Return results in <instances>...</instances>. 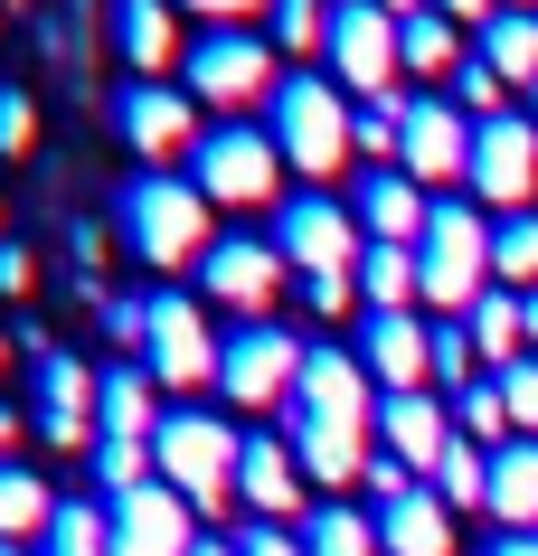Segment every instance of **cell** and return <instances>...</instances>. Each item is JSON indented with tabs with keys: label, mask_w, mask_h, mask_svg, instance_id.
Here are the masks:
<instances>
[{
	"label": "cell",
	"mask_w": 538,
	"mask_h": 556,
	"mask_svg": "<svg viewBox=\"0 0 538 556\" xmlns=\"http://www.w3.org/2000/svg\"><path fill=\"white\" fill-rule=\"evenodd\" d=\"M284 443L302 453V481H322V491H350L368 453H378V378L359 368V350H312L302 358V387L293 406H284Z\"/></svg>",
	"instance_id": "1"
},
{
	"label": "cell",
	"mask_w": 538,
	"mask_h": 556,
	"mask_svg": "<svg viewBox=\"0 0 538 556\" xmlns=\"http://www.w3.org/2000/svg\"><path fill=\"white\" fill-rule=\"evenodd\" d=\"M209 217H217L209 189L179 179V170H142V179H123V199H114V236L151 264V274H179V264L209 255V245H217Z\"/></svg>",
	"instance_id": "2"
},
{
	"label": "cell",
	"mask_w": 538,
	"mask_h": 556,
	"mask_svg": "<svg viewBox=\"0 0 538 556\" xmlns=\"http://www.w3.org/2000/svg\"><path fill=\"white\" fill-rule=\"evenodd\" d=\"M265 132H274V151H284V170H302V179H330V170L359 161V104L330 86L322 66H293V76L274 86Z\"/></svg>",
	"instance_id": "3"
},
{
	"label": "cell",
	"mask_w": 538,
	"mask_h": 556,
	"mask_svg": "<svg viewBox=\"0 0 538 556\" xmlns=\"http://www.w3.org/2000/svg\"><path fill=\"white\" fill-rule=\"evenodd\" d=\"M151 463H161V481H171L189 509H227V500H237V471H246V434L227 415H209V406H179V415H161Z\"/></svg>",
	"instance_id": "4"
},
{
	"label": "cell",
	"mask_w": 538,
	"mask_h": 556,
	"mask_svg": "<svg viewBox=\"0 0 538 556\" xmlns=\"http://www.w3.org/2000/svg\"><path fill=\"white\" fill-rule=\"evenodd\" d=\"M416 274H425V302L435 321H473V302L491 293V217L463 199H435V227L416 245Z\"/></svg>",
	"instance_id": "5"
},
{
	"label": "cell",
	"mask_w": 538,
	"mask_h": 556,
	"mask_svg": "<svg viewBox=\"0 0 538 556\" xmlns=\"http://www.w3.org/2000/svg\"><path fill=\"white\" fill-rule=\"evenodd\" d=\"M322 76L350 104H378V94H406V20H388L378 0H340L330 10V48Z\"/></svg>",
	"instance_id": "6"
},
{
	"label": "cell",
	"mask_w": 538,
	"mask_h": 556,
	"mask_svg": "<svg viewBox=\"0 0 538 556\" xmlns=\"http://www.w3.org/2000/svg\"><path fill=\"white\" fill-rule=\"evenodd\" d=\"M179 86L199 94L217 123H237L246 104H274L284 66H274V38H255V29H199L189 58H179Z\"/></svg>",
	"instance_id": "7"
},
{
	"label": "cell",
	"mask_w": 538,
	"mask_h": 556,
	"mask_svg": "<svg viewBox=\"0 0 538 556\" xmlns=\"http://www.w3.org/2000/svg\"><path fill=\"white\" fill-rule=\"evenodd\" d=\"M189 179L209 189V207H274L284 199V151L265 123H209L189 151Z\"/></svg>",
	"instance_id": "8"
},
{
	"label": "cell",
	"mask_w": 538,
	"mask_h": 556,
	"mask_svg": "<svg viewBox=\"0 0 538 556\" xmlns=\"http://www.w3.org/2000/svg\"><path fill=\"white\" fill-rule=\"evenodd\" d=\"M302 358H312V340H293L284 321H237L227 330V358H217V396L227 406H293L302 387Z\"/></svg>",
	"instance_id": "9"
},
{
	"label": "cell",
	"mask_w": 538,
	"mask_h": 556,
	"mask_svg": "<svg viewBox=\"0 0 538 556\" xmlns=\"http://www.w3.org/2000/svg\"><path fill=\"white\" fill-rule=\"evenodd\" d=\"M217 358H227V340H209V302L179 293V283H161L151 293V340H142V368L151 387H217Z\"/></svg>",
	"instance_id": "10"
},
{
	"label": "cell",
	"mask_w": 538,
	"mask_h": 556,
	"mask_svg": "<svg viewBox=\"0 0 538 556\" xmlns=\"http://www.w3.org/2000/svg\"><path fill=\"white\" fill-rule=\"evenodd\" d=\"M274 255L293 264V274H359L368 236H359L350 199H330V189H293V199L274 207Z\"/></svg>",
	"instance_id": "11"
},
{
	"label": "cell",
	"mask_w": 538,
	"mask_h": 556,
	"mask_svg": "<svg viewBox=\"0 0 538 556\" xmlns=\"http://www.w3.org/2000/svg\"><path fill=\"white\" fill-rule=\"evenodd\" d=\"M114 132H123V151H133V161L171 170V161H189V151H199L209 114H199V94H189V86H142V76H123Z\"/></svg>",
	"instance_id": "12"
},
{
	"label": "cell",
	"mask_w": 538,
	"mask_h": 556,
	"mask_svg": "<svg viewBox=\"0 0 538 556\" xmlns=\"http://www.w3.org/2000/svg\"><path fill=\"white\" fill-rule=\"evenodd\" d=\"M463 189H473V207H501V217H529L538 207V123L520 104L473 132V179Z\"/></svg>",
	"instance_id": "13"
},
{
	"label": "cell",
	"mask_w": 538,
	"mask_h": 556,
	"mask_svg": "<svg viewBox=\"0 0 538 556\" xmlns=\"http://www.w3.org/2000/svg\"><path fill=\"white\" fill-rule=\"evenodd\" d=\"M274 293H284V255L274 236H217L199 255V302L237 312V321H274Z\"/></svg>",
	"instance_id": "14"
},
{
	"label": "cell",
	"mask_w": 538,
	"mask_h": 556,
	"mask_svg": "<svg viewBox=\"0 0 538 556\" xmlns=\"http://www.w3.org/2000/svg\"><path fill=\"white\" fill-rule=\"evenodd\" d=\"M473 132L481 123L453 104V94H416V114H406V151H397V170L416 179V189H453V179H473Z\"/></svg>",
	"instance_id": "15"
},
{
	"label": "cell",
	"mask_w": 538,
	"mask_h": 556,
	"mask_svg": "<svg viewBox=\"0 0 538 556\" xmlns=\"http://www.w3.org/2000/svg\"><path fill=\"white\" fill-rule=\"evenodd\" d=\"M199 509L171 491V481H142V491L104 500V528H114V556H199Z\"/></svg>",
	"instance_id": "16"
},
{
	"label": "cell",
	"mask_w": 538,
	"mask_h": 556,
	"mask_svg": "<svg viewBox=\"0 0 538 556\" xmlns=\"http://www.w3.org/2000/svg\"><path fill=\"white\" fill-rule=\"evenodd\" d=\"M359 368L378 378V396H425L435 387V321H416V312H368L359 321Z\"/></svg>",
	"instance_id": "17"
},
{
	"label": "cell",
	"mask_w": 538,
	"mask_h": 556,
	"mask_svg": "<svg viewBox=\"0 0 538 556\" xmlns=\"http://www.w3.org/2000/svg\"><path fill=\"white\" fill-rule=\"evenodd\" d=\"M463 443V425H453V396H378V453H397V463L416 471V481H435L445 471V453Z\"/></svg>",
	"instance_id": "18"
},
{
	"label": "cell",
	"mask_w": 538,
	"mask_h": 556,
	"mask_svg": "<svg viewBox=\"0 0 538 556\" xmlns=\"http://www.w3.org/2000/svg\"><path fill=\"white\" fill-rule=\"evenodd\" d=\"M95 415H104V378L86 358H38V434L58 453H95Z\"/></svg>",
	"instance_id": "19"
},
{
	"label": "cell",
	"mask_w": 538,
	"mask_h": 556,
	"mask_svg": "<svg viewBox=\"0 0 538 556\" xmlns=\"http://www.w3.org/2000/svg\"><path fill=\"white\" fill-rule=\"evenodd\" d=\"M104 38L142 86H171V66L189 58L179 48V0H104Z\"/></svg>",
	"instance_id": "20"
},
{
	"label": "cell",
	"mask_w": 538,
	"mask_h": 556,
	"mask_svg": "<svg viewBox=\"0 0 538 556\" xmlns=\"http://www.w3.org/2000/svg\"><path fill=\"white\" fill-rule=\"evenodd\" d=\"M312 481H302V453L284 434H246V471H237V509H255V519H274V528H293V519H312Z\"/></svg>",
	"instance_id": "21"
},
{
	"label": "cell",
	"mask_w": 538,
	"mask_h": 556,
	"mask_svg": "<svg viewBox=\"0 0 538 556\" xmlns=\"http://www.w3.org/2000/svg\"><path fill=\"white\" fill-rule=\"evenodd\" d=\"M350 217H359L368 245H425V227H435V189H416L406 170H359Z\"/></svg>",
	"instance_id": "22"
},
{
	"label": "cell",
	"mask_w": 538,
	"mask_h": 556,
	"mask_svg": "<svg viewBox=\"0 0 538 556\" xmlns=\"http://www.w3.org/2000/svg\"><path fill=\"white\" fill-rule=\"evenodd\" d=\"M95 443H161V406H151V368H104V415H95Z\"/></svg>",
	"instance_id": "23"
},
{
	"label": "cell",
	"mask_w": 538,
	"mask_h": 556,
	"mask_svg": "<svg viewBox=\"0 0 538 556\" xmlns=\"http://www.w3.org/2000/svg\"><path fill=\"white\" fill-rule=\"evenodd\" d=\"M491 519H501V538H538V443L491 453Z\"/></svg>",
	"instance_id": "24"
},
{
	"label": "cell",
	"mask_w": 538,
	"mask_h": 556,
	"mask_svg": "<svg viewBox=\"0 0 538 556\" xmlns=\"http://www.w3.org/2000/svg\"><path fill=\"white\" fill-rule=\"evenodd\" d=\"M463 66H473V38H463L445 10L425 0L416 20H406V76H416V86H453Z\"/></svg>",
	"instance_id": "25"
},
{
	"label": "cell",
	"mask_w": 538,
	"mask_h": 556,
	"mask_svg": "<svg viewBox=\"0 0 538 556\" xmlns=\"http://www.w3.org/2000/svg\"><path fill=\"white\" fill-rule=\"evenodd\" d=\"M473 58L491 66L510 94H529V86H538V10H501V20L473 38Z\"/></svg>",
	"instance_id": "26"
},
{
	"label": "cell",
	"mask_w": 538,
	"mask_h": 556,
	"mask_svg": "<svg viewBox=\"0 0 538 556\" xmlns=\"http://www.w3.org/2000/svg\"><path fill=\"white\" fill-rule=\"evenodd\" d=\"M58 509H66V500L48 491L29 463H0V547H38Z\"/></svg>",
	"instance_id": "27"
},
{
	"label": "cell",
	"mask_w": 538,
	"mask_h": 556,
	"mask_svg": "<svg viewBox=\"0 0 538 556\" xmlns=\"http://www.w3.org/2000/svg\"><path fill=\"white\" fill-rule=\"evenodd\" d=\"M378 547L388 556H453V509L435 491L397 500V509H378Z\"/></svg>",
	"instance_id": "28"
},
{
	"label": "cell",
	"mask_w": 538,
	"mask_h": 556,
	"mask_svg": "<svg viewBox=\"0 0 538 556\" xmlns=\"http://www.w3.org/2000/svg\"><path fill=\"white\" fill-rule=\"evenodd\" d=\"M463 330H473V350H481V368H491V378L529 358V321H520V293H501V283L473 302V321H463Z\"/></svg>",
	"instance_id": "29"
},
{
	"label": "cell",
	"mask_w": 538,
	"mask_h": 556,
	"mask_svg": "<svg viewBox=\"0 0 538 556\" xmlns=\"http://www.w3.org/2000/svg\"><path fill=\"white\" fill-rule=\"evenodd\" d=\"M359 293H368V312H416L425 302L416 245H368V255H359Z\"/></svg>",
	"instance_id": "30"
},
{
	"label": "cell",
	"mask_w": 538,
	"mask_h": 556,
	"mask_svg": "<svg viewBox=\"0 0 538 556\" xmlns=\"http://www.w3.org/2000/svg\"><path fill=\"white\" fill-rule=\"evenodd\" d=\"M302 556H388V547H378V519H368V509L322 500V509L302 519Z\"/></svg>",
	"instance_id": "31"
},
{
	"label": "cell",
	"mask_w": 538,
	"mask_h": 556,
	"mask_svg": "<svg viewBox=\"0 0 538 556\" xmlns=\"http://www.w3.org/2000/svg\"><path fill=\"white\" fill-rule=\"evenodd\" d=\"M330 10H340V0H274V10H265L274 58H322V48H330Z\"/></svg>",
	"instance_id": "32"
},
{
	"label": "cell",
	"mask_w": 538,
	"mask_h": 556,
	"mask_svg": "<svg viewBox=\"0 0 538 556\" xmlns=\"http://www.w3.org/2000/svg\"><path fill=\"white\" fill-rule=\"evenodd\" d=\"M491 283H520V293H538V207L529 217H491Z\"/></svg>",
	"instance_id": "33"
},
{
	"label": "cell",
	"mask_w": 538,
	"mask_h": 556,
	"mask_svg": "<svg viewBox=\"0 0 538 556\" xmlns=\"http://www.w3.org/2000/svg\"><path fill=\"white\" fill-rule=\"evenodd\" d=\"M406 114H416V94H378V104H359V161H368V170H397V151H406Z\"/></svg>",
	"instance_id": "34"
},
{
	"label": "cell",
	"mask_w": 538,
	"mask_h": 556,
	"mask_svg": "<svg viewBox=\"0 0 538 556\" xmlns=\"http://www.w3.org/2000/svg\"><path fill=\"white\" fill-rule=\"evenodd\" d=\"M425 491L445 500V509H491V453H481V443H453L445 471H435Z\"/></svg>",
	"instance_id": "35"
},
{
	"label": "cell",
	"mask_w": 538,
	"mask_h": 556,
	"mask_svg": "<svg viewBox=\"0 0 538 556\" xmlns=\"http://www.w3.org/2000/svg\"><path fill=\"white\" fill-rule=\"evenodd\" d=\"M38 556H114V528H104L95 500H66L58 519H48V538H38Z\"/></svg>",
	"instance_id": "36"
},
{
	"label": "cell",
	"mask_w": 538,
	"mask_h": 556,
	"mask_svg": "<svg viewBox=\"0 0 538 556\" xmlns=\"http://www.w3.org/2000/svg\"><path fill=\"white\" fill-rule=\"evenodd\" d=\"M453 425H463V443H481V453H501V443H520V434H510V406H501V387H491V378L453 396Z\"/></svg>",
	"instance_id": "37"
},
{
	"label": "cell",
	"mask_w": 538,
	"mask_h": 556,
	"mask_svg": "<svg viewBox=\"0 0 538 556\" xmlns=\"http://www.w3.org/2000/svg\"><path fill=\"white\" fill-rule=\"evenodd\" d=\"M445 94H453V104H463V114H473V123H501V114H510V86H501V76H491V66H481V58L463 66V76H453Z\"/></svg>",
	"instance_id": "38"
},
{
	"label": "cell",
	"mask_w": 538,
	"mask_h": 556,
	"mask_svg": "<svg viewBox=\"0 0 538 556\" xmlns=\"http://www.w3.org/2000/svg\"><path fill=\"white\" fill-rule=\"evenodd\" d=\"M501 406H510V434L520 443H538V358H520V368H501Z\"/></svg>",
	"instance_id": "39"
},
{
	"label": "cell",
	"mask_w": 538,
	"mask_h": 556,
	"mask_svg": "<svg viewBox=\"0 0 538 556\" xmlns=\"http://www.w3.org/2000/svg\"><path fill=\"white\" fill-rule=\"evenodd\" d=\"M0 151H10V161L38 151V104H29V86H0Z\"/></svg>",
	"instance_id": "40"
},
{
	"label": "cell",
	"mask_w": 538,
	"mask_h": 556,
	"mask_svg": "<svg viewBox=\"0 0 538 556\" xmlns=\"http://www.w3.org/2000/svg\"><path fill=\"white\" fill-rule=\"evenodd\" d=\"M359 491L378 500V509H397V500H416V471L397 463V453H368V471H359Z\"/></svg>",
	"instance_id": "41"
},
{
	"label": "cell",
	"mask_w": 538,
	"mask_h": 556,
	"mask_svg": "<svg viewBox=\"0 0 538 556\" xmlns=\"http://www.w3.org/2000/svg\"><path fill=\"white\" fill-rule=\"evenodd\" d=\"M179 10H189L199 29H246V20H265L274 0H179Z\"/></svg>",
	"instance_id": "42"
},
{
	"label": "cell",
	"mask_w": 538,
	"mask_h": 556,
	"mask_svg": "<svg viewBox=\"0 0 538 556\" xmlns=\"http://www.w3.org/2000/svg\"><path fill=\"white\" fill-rule=\"evenodd\" d=\"M350 293H359V274H302V312H350Z\"/></svg>",
	"instance_id": "43"
},
{
	"label": "cell",
	"mask_w": 538,
	"mask_h": 556,
	"mask_svg": "<svg viewBox=\"0 0 538 556\" xmlns=\"http://www.w3.org/2000/svg\"><path fill=\"white\" fill-rule=\"evenodd\" d=\"M237 556H302V528H274V519H255L237 538Z\"/></svg>",
	"instance_id": "44"
},
{
	"label": "cell",
	"mask_w": 538,
	"mask_h": 556,
	"mask_svg": "<svg viewBox=\"0 0 538 556\" xmlns=\"http://www.w3.org/2000/svg\"><path fill=\"white\" fill-rule=\"evenodd\" d=\"M0 293L20 302V293H38V264H29V245H0Z\"/></svg>",
	"instance_id": "45"
},
{
	"label": "cell",
	"mask_w": 538,
	"mask_h": 556,
	"mask_svg": "<svg viewBox=\"0 0 538 556\" xmlns=\"http://www.w3.org/2000/svg\"><path fill=\"white\" fill-rule=\"evenodd\" d=\"M435 10H445V20H453V29H491V20H501V0H435Z\"/></svg>",
	"instance_id": "46"
},
{
	"label": "cell",
	"mask_w": 538,
	"mask_h": 556,
	"mask_svg": "<svg viewBox=\"0 0 538 556\" xmlns=\"http://www.w3.org/2000/svg\"><path fill=\"white\" fill-rule=\"evenodd\" d=\"M10 443H20V406H0V463H10Z\"/></svg>",
	"instance_id": "47"
},
{
	"label": "cell",
	"mask_w": 538,
	"mask_h": 556,
	"mask_svg": "<svg viewBox=\"0 0 538 556\" xmlns=\"http://www.w3.org/2000/svg\"><path fill=\"white\" fill-rule=\"evenodd\" d=\"M491 556H538V538H491Z\"/></svg>",
	"instance_id": "48"
},
{
	"label": "cell",
	"mask_w": 538,
	"mask_h": 556,
	"mask_svg": "<svg viewBox=\"0 0 538 556\" xmlns=\"http://www.w3.org/2000/svg\"><path fill=\"white\" fill-rule=\"evenodd\" d=\"M520 321H529V358H538V293H520Z\"/></svg>",
	"instance_id": "49"
},
{
	"label": "cell",
	"mask_w": 538,
	"mask_h": 556,
	"mask_svg": "<svg viewBox=\"0 0 538 556\" xmlns=\"http://www.w3.org/2000/svg\"><path fill=\"white\" fill-rule=\"evenodd\" d=\"M199 556H237V547H227V538H199Z\"/></svg>",
	"instance_id": "50"
},
{
	"label": "cell",
	"mask_w": 538,
	"mask_h": 556,
	"mask_svg": "<svg viewBox=\"0 0 538 556\" xmlns=\"http://www.w3.org/2000/svg\"><path fill=\"white\" fill-rule=\"evenodd\" d=\"M501 10H538V0H501Z\"/></svg>",
	"instance_id": "51"
},
{
	"label": "cell",
	"mask_w": 538,
	"mask_h": 556,
	"mask_svg": "<svg viewBox=\"0 0 538 556\" xmlns=\"http://www.w3.org/2000/svg\"><path fill=\"white\" fill-rule=\"evenodd\" d=\"M0 556H38V547H0Z\"/></svg>",
	"instance_id": "52"
},
{
	"label": "cell",
	"mask_w": 538,
	"mask_h": 556,
	"mask_svg": "<svg viewBox=\"0 0 538 556\" xmlns=\"http://www.w3.org/2000/svg\"><path fill=\"white\" fill-rule=\"evenodd\" d=\"M529 123H538V86H529Z\"/></svg>",
	"instance_id": "53"
},
{
	"label": "cell",
	"mask_w": 538,
	"mask_h": 556,
	"mask_svg": "<svg viewBox=\"0 0 538 556\" xmlns=\"http://www.w3.org/2000/svg\"><path fill=\"white\" fill-rule=\"evenodd\" d=\"M0 358H10V330H0Z\"/></svg>",
	"instance_id": "54"
},
{
	"label": "cell",
	"mask_w": 538,
	"mask_h": 556,
	"mask_svg": "<svg viewBox=\"0 0 538 556\" xmlns=\"http://www.w3.org/2000/svg\"><path fill=\"white\" fill-rule=\"evenodd\" d=\"M0 10H20V0H0Z\"/></svg>",
	"instance_id": "55"
}]
</instances>
